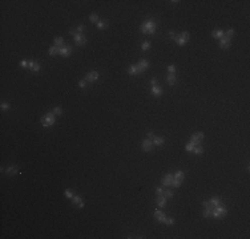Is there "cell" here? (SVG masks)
Here are the masks:
<instances>
[{"label": "cell", "mask_w": 250, "mask_h": 239, "mask_svg": "<svg viewBox=\"0 0 250 239\" xmlns=\"http://www.w3.org/2000/svg\"><path fill=\"white\" fill-rule=\"evenodd\" d=\"M53 44H55L56 46H60V45L63 46V44H64V39H63V37H55Z\"/></svg>", "instance_id": "obj_33"}, {"label": "cell", "mask_w": 250, "mask_h": 239, "mask_svg": "<svg viewBox=\"0 0 250 239\" xmlns=\"http://www.w3.org/2000/svg\"><path fill=\"white\" fill-rule=\"evenodd\" d=\"M146 138H149V139H153V138H154L153 130H149V131H148V134H146Z\"/></svg>", "instance_id": "obj_46"}, {"label": "cell", "mask_w": 250, "mask_h": 239, "mask_svg": "<svg viewBox=\"0 0 250 239\" xmlns=\"http://www.w3.org/2000/svg\"><path fill=\"white\" fill-rule=\"evenodd\" d=\"M166 214L164 211H161V210H158V208H156L154 210V219L157 220V222H160V223H165L166 222Z\"/></svg>", "instance_id": "obj_7"}, {"label": "cell", "mask_w": 250, "mask_h": 239, "mask_svg": "<svg viewBox=\"0 0 250 239\" xmlns=\"http://www.w3.org/2000/svg\"><path fill=\"white\" fill-rule=\"evenodd\" d=\"M40 122H41L43 126H45V127L52 126V125L56 122V116H55L52 112H48L40 117Z\"/></svg>", "instance_id": "obj_3"}, {"label": "cell", "mask_w": 250, "mask_h": 239, "mask_svg": "<svg viewBox=\"0 0 250 239\" xmlns=\"http://www.w3.org/2000/svg\"><path fill=\"white\" fill-rule=\"evenodd\" d=\"M150 93H152L154 97H158V96H161L162 93H164V90H162V88L161 86H158V85H152Z\"/></svg>", "instance_id": "obj_18"}, {"label": "cell", "mask_w": 250, "mask_h": 239, "mask_svg": "<svg viewBox=\"0 0 250 239\" xmlns=\"http://www.w3.org/2000/svg\"><path fill=\"white\" fill-rule=\"evenodd\" d=\"M71 200H72V204L75 206V207H77V208H84L85 207L84 199H83V198H80L79 195H75V197H73Z\"/></svg>", "instance_id": "obj_10"}, {"label": "cell", "mask_w": 250, "mask_h": 239, "mask_svg": "<svg viewBox=\"0 0 250 239\" xmlns=\"http://www.w3.org/2000/svg\"><path fill=\"white\" fill-rule=\"evenodd\" d=\"M152 141H153L154 146H162L165 143V138L164 137H157V135H154V138Z\"/></svg>", "instance_id": "obj_21"}, {"label": "cell", "mask_w": 250, "mask_h": 239, "mask_svg": "<svg viewBox=\"0 0 250 239\" xmlns=\"http://www.w3.org/2000/svg\"><path fill=\"white\" fill-rule=\"evenodd\" d=\"M212 36L214 37V39H222L223 36H225V31L223 29H215V31L212 32Z\"/></svg>", "instance_id": "obj_22"}, {"label": "cell", "mask_w": 250, "mask_h": 239, "mask_svg": "<svg viewBox=\"0 0 250 239\" xmlns=\"http://www.w3.org/2000/svg\"><path fill=\"white\" fill-rule=\"evenodd\" d=\"M202 138H204V133H202V131H200V133H194V134L190 135L189 142H193L194 145H200L201 141H202Z\"/></svg>", "instance_id": "obj_8"}, {"label": "cell", "mask_w": 250, "mask_h": 239, "mask_svg": "<svg viewBox=\"0 0 250 239\" xmlns=\"http://www.w3.org/2000/svg\"><path fill=\"white\" fill-rule=\"evenodd\" d=\"M157 29V24L153 19H146L144 20L141 25H140V31L143 33H148V35H153L154 32Z\"/></svg>", "instance_id": "obj_1"}, {"label": "cell", "mask_w": 250, "mask_h": 239, "mask_svg": "<svg viewBox=\"0 0 250 239\" xmlns=\"http://www.w3.org/2000/svg\"><path fill=\"white\" fill-rule=\"evenodd\" d=\"M165 224H166V226H172V224H174V219H173V218H166Z\"/></svg>", "instance_id": "obj_44"}, {"label": "cell", "mask_w": 250, "mask_h": 239, "mask_svg": "<svg viewBox=\"0 0 250 239\" xmlns=\"http://www.w3.org/2000/svg\"><path fill=\"white\" fill-rule=\"evenodd\" d=\"M51 112L53 113L55 116H61V114H63V108H61V106H55Z\"/></svg>", "instance_id": "obj_29"}, {"label": "cell", "mask_w": 250, "mask_h": 239, "mask_svg": "<svg viewBox=\"0 0 250 239\" xmlns=\"http://www.w3.org/2000/svg\"><path fill=\"white\" fill-rule=\"evenodd\" d=\"M99 77H100L99 72H96V70H91V72H88V73L85 74L84 80L87 81L88 84H93V82H96V81L99 80Z\"/></svg>", "instance_id": "obj_4"}, {"label": "cell", "mask_w": 250, "mask_h": 239, "mask_svg": "<svg viewBox=\"0 0 250 239\" xmlns=\"http://www.w3.org/2000/svg\"><path fill=\"white\" fill-rule=\"evenodd\" d=\"M87 85H88V82L85 80H80L79 81V86H80L81 89H87Z\"/></svg>", "instance_id": "obj_41"}, {"label": "cell", "mask_w": 250, "mask_h": 239, "mask_svg": "<svg viewBox=\"0 0 250 239\" xmlns=\"http://www.w3.org/2000/svg\"><path fill=\"white\" fill-rule=\"evenodd\" d=\"M89 21L93 24H96L97 21H99V16H97V13H95V12H92L91 15H89Z\"/></svg>", "instance_id": "obj_30"}, {"label": "cell", "mask_w": 250, "mask_h": 239, "mask_svg": "<svg viewBox=\"0 0 250 239\" xmlns=\"http://www.w3.org/2000/svg\"><path fill=\"white\" fill-rule=\"evenodd\" d=\"M190 39V36H189V32H186V31H184L182 32V33H181V35H178L177 37H176V39H174V41L177 42L178 45L180 46H182L185 44V42L188 41V40Z\"/></svg>", "instance_id": "obj_5"}, {"label": "cell", "mask_w": 250, "mask_h": 239, "mask_svg": "<svg viewBox=\"0 0 250 239\" xmlns=\"http://www.w3.org/2000/svg\"><path fill=\"white\" fill-rule=\"evenodd\" d=\"M72 52H73V48L69 45H63V46H60V49H59V54L63 56V57H68Z\"/></svg>", "instance_id": "obj_9"}, {"label": "cell", "mask_w": 250, "mask_h": 239, "mask_svg": "<svg viewBox=\"0 0 250 239\" xmlns=\"http://www.w3.org/2000/svg\"><path fill=\"white\" fill-rule=\"evenodd\" d=\"M226 214H227V208L219 204V206H215V207H213L210 218H214V219H223V218L226 216Z\"/></svg>", "instance_id": "obj_2"}, {"label": "cell", "mask_w": 250, "mask_h": 239, "mask_svg": "<svg viewBox=\"0 0 250 239\" xmlns=\"http://www.w3.org/2000/svg\"><path fill=\"white\" fill-rule=\"evenodd\" d=\"M168 36H169L170 39H173V40H174L176 37H177V33H176L174 31H169V32H168Z\"/></svg>", "instance_id": "obj_43"}, {"label": "cell", "mask_w": 250, "mask_h": 239, "mask_svg": "<svg viewBox=\"0 0 250 239\" xmlns=\"http://www.w3.org/2000/svg\"><path fill=\"white\" fill-rule=\"evenodd\" d=\"M156 203H157L158 207L164 208L166 206V198L164 197V194L162 195H157V198H156Z\"/></svg>", "instance_id": "obj_20"}, {"label": "cell", "mask_w": 250, "mask_h": 239, "mask_svg": "<svg viewBox=\"0 0 250 239\" xmlns=\"http://www.w3.org/2000/svg\"><path fill=\"white\" fill-rule=\"evenodd\" d=\"M181 183H182V181H181V179H177V178H173V181H172V186H173L174 189H178L181 186Z\"/></svg>", "instance_id": "obj_32"}, {"label": "cell", "mask_w": 250, "mask_h": 239, "mask_svg": "<svg viewBox=\"0 0 250 239\" xmlns=\"http://www.w3.org/2000/svg\"><path fill=\"white\" fill-rule=\"evenodd\" d=\"M154 191H156V194H157V195H162V194H164V189H162V187H156V190H154Z\"/></svg>", "instance_id": "obj_45"}, {"label": "cell", "mask_w": 250, "mask_h": 239, "mask_svg": "<svg viewBox=\"0 0 250 239\" xmlns=\"http://www.w3.org/2000/svg\"><path fill=\"white\" fill-rule=\"evenodd\" d=\"M164 197H165L166 199H172V198L174 197L173 191H170V190H164Z\"/></svg>", "instance_id": "obj_36"}, {"label": "cell", "mask_w": 250, "mask_h": 239, "mask_svg": "<svg viewBox=\"0 0 250 239\" xmlns=\"http://www.w3.org/2000/svg\"><path fill=\"white\" fill-rule=\"evenodd\" d=\"M127 73L131 74V76H137V74L143 73V70L139 68V65H129L127 69Z\"/></svg>", "instance_id": "obj_14"}, {"label": "cell", "mask_w": 250, "mask_h": 239, "mask_svg": "<svg viewBox=\"0 0 250 239\" xmlns=\"http://www.w3.org/2000/svg\"><path fill=\"white\" fill-rule=\"evenodd\" d=\"M64 195H65V198H68V199H72V198L75 197V191L71 189H67L65 191H64Z\"/></svg>", "instance_id": "obj_31"}, {"label": "cell", "mask_w": 250, "mask_h": 239, "mask_svg": "<svg viewBox=\"0 0 250 239\" xmlns=\"http://www.w3.org/2000/svg\"><path fill=\"white\" fill-rule=\"evenodd\" d=\"M170 3H172V4H178L180 1H177V0H173V1H170Z\"/></svg>", "instance_id": "obj_48"}, {"label": "cell", "mask_w": 250, "mask_h": 239, "mask_svg": "<svg viewBox=\"0 0 250 239\" xmlns=\"http://www.w3.org/2000/svg\"><path fill=\"white\" fill-rule=\"evenodd\" d=\"M202 206H204V218H210L213 207L210 206L209 200H204V202H202Z\"/></svg>", "instance_id": "obj_11"}, {"label": "cell", "mask_w": 250, "mask_h": 239, "mask_svg": "<svg viewBox=\"0 0 250 239\" xmlns=\"http://www.w3.org/2000/svg\"><path fill=\"white\" fill-rule=\"evenodd\" d=\"M209 203H210V206L212 207H215V206H219L221 204V198L219 197H213L209 199Z\"/></svg>", "instance_id": "obj_25"}, {"label": "cell", "mask_w": 250, "mask_h": 239, "mask_svg": "<svg viewBox=\"0 0 250 239\" xmlns=\"http://www.w3.org/2000/svg\"><path fill=\"white\" fill-rule=\"evenodd\" d=\"M19 173V166L17 165H9L5 169V174H7L8 177H11V175H15V174Z\"/></svg>", "instance_id": "obj_17"}, {"label": "cell", "mask_w": 250, "mask_h": 239, "mask_svg": "<svg viewBox=\"0 0 250 239\" xmlns=\"http://www.w3.org/2000/svg\"><path fill=\"white\" fill-rule=\"evenodd\" d=\"M192 153H194V154H197V155H202V154H204V149H202V146H201V145H194Z\"/></svg>", "instance_id": "obj_26"}, {"label": "cell", "mask_w": 250, "mask_h": 239, "mask_svg": "<svg viewBox=\"0 0 250 239\" xmlns=\"http://www.w3.org/2000/svg\"><path fill=\"white\" fill-rule=\"evenodd\" d=\"M234 32H235V31L233 29V28H229V29L225 32V36H227V37H230V39H231V36L234 35Z\"/></svg>", "instance_id": "obj_38"}, {"label": "cell", "mask_w": 250, "mask_h": 239, "mask_svg": "<svg viewBox=\"0 0 250 239\" xmlns=\"http://www.w3.org/2000/svg\"><path fill=\"white\" fill-rule=\"evenodd\" d=\"M172 181H173V175L168 173V174H165V175L162 177L161 183H162L164 187H169V186H172Z\"/></svg>", "instance_id": "obj_15"}, {"label": "cell", "mask_w": 250, "mask_h": 239, "mask_svg": "<svg viewBox=\"0 0 250 239\" xmlns=\"http://www.w3.org/2000/svg\"><path fill=\"white\" fill-rule=\"evenodd\" d=\"M96 27L99 29H107L109 27V23H108V20H99L96 23Z\"/></svg>", "instance_id": "obj_23"}, {"label": "cell", "mask_w": 250, "mask_h": 239, "mask_svg": "<svg viewBox=\"0 0 250 239\" xmlns=\"http://www.w3.org/2000/svg\"><path fill=\"white\" fill-rule=\"evenodd\" d=\"M0 108H1V110H3V112H7V110H9V109H11V105L8 104V102H5V101H3V102H1V105H0Z\"/></svg>", "instance_id": "obj_35"}, {"label": "cell", "mask_w": 250, "mask_h": 239, "mask_svg": "<svg viewBox=\"0 0 250 239\" xmlns=\"http://www.w3.org/2000/svg\"><path fill=\"white\" fill-rule=\"evenodd\" d=\"M193 147H194V143H193V142H188V143H186V146H185V149H186L189 153H192Z\"/></svg>", "instance_id": "obj_40"}, {"label": "cell", "mask_w": 250, "mask_h": 239, "mask_svg": "<svg viewBox=\"0 0 250 239\" xmlns=\"http://www.w3.org/2000/svg\"><path fill=\"white\" fill-rule=\"evenodd\" d=\"M166 81H168V84L169 85H174L176 82H177V77L174 76V74H168V77H166Z\"/></svg>", "instance_id": "obj_28"}, {"label": "cell", "mask_w": 250, "mask_h": 239, "mask_svg": "<svg viewBox=\"0 0 250 239\" xmlns=\"http://www.w3.org/2000/svg\"><path fill=\"white\" fill-rule=\"evenodd\" d=\"M28 69L31 70V72H33V73H37L41 69V65H40V62L35 61V60H31L29 64H28Z\"/></svg>", "instance_id": "obj_12"}, {"label": "cell", "mask_w": 250, "mask_h": 239, "mask_svg": "<svg viewBox=\"0 0 250 239\" xmlns=\"http://www.w3.org/2000/svg\"><path fill=\"white\" fill-rule=\"evenodd\" d=\"M168 72H169L170 74H174V72H176V66L172 64V65H168Z\"/></svg>", "instance_id": "obj_42"}, {"label": "cell", "mask_w": 250, "mask_h": 239, "mask_svg": "<svg viewBox=\"0 0 250 239\" xmlns=\"http://www.w3.org/2000/svg\"><path fill=\"white\" fill-rule=\"evenodd\" d=\"M230 37H227V36H223L222 39H219V48L221 49H227L229 46H230Z\"/></svg>", "instance_id": "obj_16"}, {"label": "cell", "mask_w": 250, "mask_h": 239, "mask_svg": "<svg viewBox=\"0 0 250 239\" xmlns=\"http://www.w3.org/2000/svg\"><path fill=\"white\" fill-rule=\"evenodd\" d=\"M84 31H85V25H84V24H80L79 27L69 29V35H73V36H75L76 33H84Z\"/></svg>", "instance_id": "obj_19"}, {"label": "cell", "mask_w": 250, "mask_h": 239, "mask_svg": "<svg viewBox=\"0 0 250 239\" xmlns=\"http://www.w3.org/2000/svg\"><path fill=\"white\" fill-rule=\"evenodd\" d=\"M184 177H185V174H184V171L182 170H178V171H176V174L173 175V178H177V179H184Z\"/></svg>", "instance_id": "obj_34"}, {"label": "cell", "mask_w": 250, "mask_h": 239, "mask_svg": "<svg viewBox=\"0 0 250 239\" xmlns=\"http://www.w3.org/2000/svg\"><path fill=\"white\" fill-rule=\"evenodd\" d=\"M73 37H75V42H76L77 45H80V46L87 45V39H85V36L83 33H76Z\"/></svg>", "instance_id": "obj_13"}, {"label": "cell", "mask_w": 250, "mask_h": 239, "mask_svg": "<svg viewBox=\"0 0 250 239\" xmlns=\"http://www.w3.org/2000/svg\"><path fill=\"white\" fill-rule=\"evenodd\" d=\"M137 65H139V68H140L141 70H143V72H145V70L148 69V68H149V61L144 58V60H141V61H140L139 64H137Z\"/></svg>", "instance_id": "obj_24"}, {"label": "cell", "mask_w": 250, "mask_h": 239, "mask_svg": "<svg viewBox=\"0 0 250 239\" xmlns=\"http://www.w3.org/2000/svg\"><path fill=\"white\" fill-rule=\"evenodd\" d=\"M141 147H143L144 151H146V153H150V151L153 150L154 143H153V141H152V139L145 138V139H143V142H141Z\"/></svg>", "instance_id": "obj_6"}, {"label": "cell", "mask_w": 250, "mask_h": 239, "mask_svg": "<svg viewBox=\"0 0 250 239\" xmlns=\"http://www.w3.org/2000/svg\"><path fill=\"white\" fill-rule=\"evenodd\" d=\"M28 64H29V61H27V60H21V61H20V66H21L23 69H28Z\"/></svg>", "instance_id": "obj_39"}, {"label": "cell", "mask_w": 250, "mask_h": 239, "mask_svg": "<svg viewBox=\"0 0 250 239\" xmlns=\"http://www.w3.org/2000/svg\"><path fill=\"white\" fill-rule=\"evenodd\" d=\"M141 49L145 52V50H149L150 49V42L149 41H143V44H141Z\"/></svg>", "instance_id": "obj_37"}, {"label": "cell", "mask_w": 250, "mask_h": 239, "mask_svg": "<svg viewBox=\"0 0 250 239\" xmlns=\"http://www.w3.org/2000/svg\"><path fill=\"white\" fill-rule=\"evenodd\" d=\"M59 49H60V46H56V45L51 46L49 49H48V54H49V56H55V54H59Z\"/></svg>", "instance_id": "obj_27"}, {"label": "cell", "mask_w": 250, "mask_h": 239, "mask_svg": "<svg viewBox=\"0 0 250 239\" xmlns=\"http://www.w3.org/2000/svg\"><path fill=\"white\" fill-rule=\"evenodd\" d=\"M150 84H152V85H157V80H156V78H152V80H150Z\"/></svg>", "instance_id": "obj_47"}]
</instances>
